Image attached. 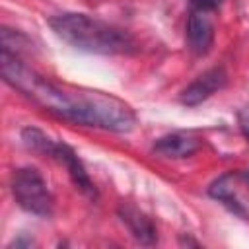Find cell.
Returning <instances> with one entry per match:
<instances>
[{"instance_id": "6da1fadb", "label": "cell", "mask_w": 249, "mask_h": 249, "mask_svg": "<svg viewBox=\"0 0 249 249\" xmlns=\"http://www.w3.org/2000/svg\"><path fill=\"white\" fill-rule=\"evenodd\" d=\"M0 66L6 84L58 119L111 132H128L136 124L134 109L111 93L58 86L27 68L6 49H2Z\"/></svg>"}, {"instance_id": "7a4b0ae2", "label": "cell", "mask_w": 249, "mask_h": 249, "mask_svg": "<svg viewBox=\"0 0 249 249\" xmlns=\"http://www.w3.org/2000/svg\"><path fill=\"white\" fill-rule=\"evenodd\" d=\"M49 25L64 43L86 53L126 54L136 47L126 31L86 14H60L51 18Z\"/></svg>"}, {"instance_id": "3957f363", "label": "cell", "mask_w": 249, "mask_h": 249, "mask_svg": "<svg viewBox=\"0 0 249 249\" xmlns=\"http://www.w3.org/2000/svg\"><path fill=\"white\" fill-rule=\"evenodd\" d=\"M21 140H23V144H25L27 150H31V152H35V154H41V156H49V158H53L54 161H58L60 165H64V169L68 171V175H70V179L74 181L76 189H80L86 196H89V198H95V196H97V191H95L93 181L89 179V175H88L84 163L80 161V158L76 156V152H74L68 144H64V142H54V140L49 138L43 130L33 128V126L23 128Z\"/></svg>"}, {"instance_id": "277c9868", "label": "cell", "mask_w": 249, "mask_h": 249, "mask_svg": "<svg viewBox=\"0 0 249 249\" xmlns=\"http://www.w3.org/2000/svg\"><path fill=\"white\" fill-rule=\"evenodd\" d=\"M12 193L18 204L35 216L49 218L54 210L53 193L47 187V181L35 167H19L12 175Z\"/></svg>"}, {"instance_id": "5b68a950", "label": "cell", "mask_w": 249, "mask_h": 249, "mask_svg": "<svg viewBox=\"0 0 249 249\" xmlns=\"http://www.w3.org/2000/svg\"><path fill=\"white\" fill-rule=\"evenodd\" d=\"M226 72L224 68H210L204 74H200L196 80H193L179 95V101L187 107H196L202 101H206L210 95H214L218 89L226 84Z\"/></svg>"}, {"instance_id": "8992f818", "label": "cell", "mask_w": 249, "mask_h": 249, "mask_svg": "<svg viewBox=\"0 0 249 249\" xmlns=\"http://www.w3.org/2000/svg\"><path fill=\"white\" fill-rule=\"evenodd\" d=\"M185 39H187V49L196 56H202L212 49L214 23L208 18V12H200V10L191 12V16L187 19Z\"/></svg>"}, {"instance_id": "52a82bcc", "label": "cell", "mask_w": 249, "mask_h": 249, "mask_svg": "<svg viewBox=\"0 0 249 249\" xmlns=\"http://www.w3.org/2000/svg\"><path fill=\"white\" fill-rule=\"evenodd\" d=\"M200 148V140L191 132H171L156 140L154 152L161 158H189Z\"/></svg>"}, {"instance_id": "ba28073f", "label": "cell", "mask_w": 249, "mask_h": 249, "mask_svg": "<svg viewBox=\"0 0 249 249\" xmlns=\"http://www.w3.org/2000/svg\"><path fill=\"white\" fill-rule=\"evenodd\" d=\"M119 216L121 220L126 224V228L130 230V233L144 245H152L156 241V226L154 222L136 206L132 204H121L119 208Z\"/></svg>"}, {"instance_id": "9c48e42d", "label": "cell", "mask_w": 249, "mask_h": 249, "mask_svg": "<svg viewBox=\"0 0 249 249\" xmlns=\"http://www.w3.org/2000/svg\"><path fill=\"white\" fill-rule=\"evenodd\" d=\"M191 6L195 10H200V12H214L224 0H189Z\"/></svg>"}, {"instance_id": "30bf717a", "label": "cell", "mask_w": 249, "mask_h": 249, "mask_svg": "<svg viewBox=\"0 0 249 249\" xmlns=\"http://www.w3.org/2000/svg\"><path fill=\"white\" fill-rule=\"evenodd\" d=\"M237 123H239V128H241L243 136L249 140V105H245L243 109H239V113H237Z\"/></svg>"}, {"instance_id": "8fae6325", "label": "cell", "mask_w": 249, "mask_h": 249, "mask_svg": "<svg viewBox=\"0 0 249 249\" xmlns=\"http://www.w3.org/2000/svg\"><path fill=\"white\" fill-rule=\"evenodd\" d=\"M243 177H245V179H247V181H249V171H247V173H245V175H243Z\"/></svg>"}]
</instances>
